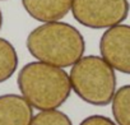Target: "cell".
<instances>
[{"label":"cell","mask_w":130,"mask_h":125,"mask_svg":"<svg viewBox=\"0 0 130 125\" xmlns=\"http://www.w3.org/2000/svg\"><path fill=\"white\" fill-rule=\"evenodd\" d=\"M26 46L37 61L68 68L80 60L86 51L83 35L65 22H48L29 32Z\"/></svg>","instance_id":"6da1fadb"},{"label":"cell","mask_w":130,"mask_h":125,"mask_svg":"<svg viewBox=\"0 0 130 125\" xmlns=\"http://www.w3.org/2000/svg\"><path fill=\"white\" fill-rule=\"evenodd\" d=\"M18 88L28 103L40 110H56L70 96L69 74L41 61H31L18 73Z\"/></svg>","instance_id":"7a4b0ae2"},{"label":"cell","mask_w":130,"mask_h":125,"mask_svg":"<svg viewBox=\"0 0 130 125\" xmlns=\"http://www.w3.org/2000/svg\"><path fill=\"white\" fill-rule=\"evenodd\" d=\"M70 84L74 93L93 106H107L116 92L115 69L102 57L87 55L72 67Z\"/></svg>","instance_id":"3957f363"},{"label":"cell","mask_w":130,"mask_h":125,"mask_svg":"<svg viewBox=\"0 0 130 125\" xmlns=\"http://www.w3.org/2000/svg\"><path fill=\"white\" fill-rule=\"evenodd\" d=\"M127 0H73L72 13L82 26L92 29L121 24L129 14Z\"/></svg>","instance_id":"277c9868"},{"label":"cell","mask_w":130,"mask_h":125,"mask_svg":"<svg viewBox=\"0 0 130 125\" xmlns=\"http://www.w3.org/2000/svg\"><path fill=\"white\" fill-rule=\"evenodd\" d=\"M100 52L115 70L130 75V26L107 28L100 40Z\"/></svg>","instance_id":"5b68a950"},{"label":"cell","mask_w":130,"mask_h":125,"mask_svg":"<svg viewBox=\"0 0 130 125\" xmlns=\"http://www.w3.org/2000/svg\"><path fill=\"white\" fill-rule=\"evenodd\" d=\"M33 107L28 101L15 93L0 96V125H29Z\"/></svg>","instance_id":"8992f818"},{"label":"cell","mask_w":130,"mask_h":125,"mask_svg":"<svg viewBox=\"0 0 130 125\" xmlns=\"http://www.w3.org/2000/svg\"><path fill=\"white\" fill-rule=\"evenodd\" d=\"M72 3L73 0H22L28 15L42 23L62 19L72 10Z\"/></svg>","instance_id":"52a82bcc"},{"label":"cell","mask_w":130,"mask_h":125,"mask_svg":"<svg viewBox=\"0 0 130 125\" xmlns=\"http://www.w3.org/2000/svg\"><path fill=\"white\" fill-rule=\"evenodd\" d=\"M18 68V54L13 43L0 37V83L7 82Z\"/></svg>","instance_id":"ba28073f"},{"label":"cell","mask_w":130,"mask_h":125,"mask_svg":"<svg viewBox=\"0 0 130 125\" xmlns=\"http://www.w3.org/2000/svg\"><path fill=\"white\" fill-rule=\"evenodd\" d=\"M112 116L117 125H130V84L120 87L112 98Z\"/></svg>","instance_id":"9c48e42d"},{"label":"cell","mask_w":130,"mask_h":125,"mask_svg":"<svg viewBox=\"0 0 130 125\" xmlns=\"http://www.w3.org/2000/svg\"><path fill=\"white\" fill-rule=\"evenodd\" d=\"M29 125H73L70 117L60 110H43L33 115Z\"/></svg>","instance_id":"30bf717a"},{"label":"cell","mask_w":130,"mask_h":125,"mask_svg":"<svg viewBox=\"0 0 130 125\" xmlns=\"http://www.w3.org/2000/svg\"><path fill=\"white\" fill-rule=\"evenodd\" d=\"M79 125H117L113 120L103 115H91L86 117Z\"/></svg>","instance_id":"8fae6325"},{"label":"cell","mask_w":130,"mask_h":125,"mask_svg":"<svg viewBox=\"0 0 130 125\" xmlns=\"http://www.w3.org/2000/svg\"><path fill=\"white\" fill-rule=\"evenodd\" d=\"M3 27V13H2V9H0V29Z\"/></svg>","instance_id":"7c38bea8"}]
</instances>
